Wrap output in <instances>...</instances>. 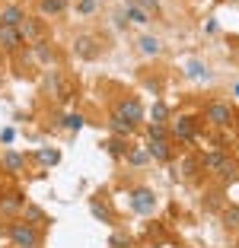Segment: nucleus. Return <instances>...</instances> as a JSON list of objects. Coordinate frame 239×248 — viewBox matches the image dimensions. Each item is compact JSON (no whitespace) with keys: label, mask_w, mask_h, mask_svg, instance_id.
<instances>
[{"label":"nucleus","mask_w":239,"mask_h":248,"mask_svg":"<svg viewBox=\"0 0 239 248\" xmlns=\"http://www.w3.org/2000/svg\"><path fill=\"white\" fill-rule=\"evenodd\" d=\"M226 159H230V156H226V150H210V153H204L198 162H201V169H210V172H217V169L223 166Z\"/></svg>","instance_id":"nucleus-14"},{"label":"nucleus","mask_w":239,"mask_h":248,"mask_svg":"<svg viewBox=\"0 0 239 248\" xmlns=\"http://www.w3.org/2000/svg\"><path fill=\"white\" fill-rule=\"evenodd\" d=\"M38 159H42L45 166H58V162H61V153H58V150H42V153H38Z\"/></svg>","instance_id":"nucleus-30"},{"label":"nucleus","mask_w":239,"mask_h":248,"mask_svg":"<svg viewBox=\"0 0 239 248\" xmlns=\"http://www.w3.org/2000/svg\"><path fill=\"white\" fill-rule=\"evenodd\" d=\"M22 35H19V29H13V26H0V48L7 54H16L22 48Z\"/></svg>","instance_id":"nucleus-8"},{"label":"nucleus","mask_w":239,"mask_h":248,"mask_svg":"<svg viewBox=\"0 0 239 248\" xmlns=\"http://www.w3.org/2000/svg\"><path fill=\"white\" fill-rule=\"evenodd\" d=\"M233 95H236V99H239V83H236V86H233Z\"/></svg>","instance_id":"nucleus-36"},{"label":"nucleus","mask_w":239,"mask_h":248,"mask_svg":"<svg viewBox=\"0 0 239 248\" xmlns=\"http://www.w3.org/2000/svg\"><path fill=\"white\" fill-rule=\"evenodd\" d=\"M204 73H207V67L201 61H188V77H204Z\"/></svg>","instance_id":"nucleus-33"},{"label":"nucleus","mask_w":239,"mask_h":248,"mask_svg":"<svg viewBox=\"0 0 239 248\" xmlns=\"http://www.w3.org/2000/svg\"><path fill=\"white\" fill-rule=\"evenodd\" d=\"M0 140H3V143H10V140H13V127H7V131L0 134Z\"/></svg>","instance_id":"nucleus-35"},{"label":"nucleus","mask_w":239,"mask_h":248,"mask_svg":"<svg viewBox=\"0 0 239 248\" xmlns=\"http://www.w3.org/2000/svg\"><path fill=\"white\" fill-rule=\"evenodd\" d=\"M89 210H93V217H96V219H102V223H109V226L115 223V217H112V210H109V207H102V204H93Z\"/></svg>","instance_id":"nucleus-25"},{"label":"nucleus","mask_w":239,"mask_h":248,"mask_svg":"<svg viewBox=\"0 0 239 248\" xmlns=\"http://www.w3.org/2000/svg\"><path fill=\"white\" fill-rule=\"evenodd\" d=\"M7 239L13 242L16 248H32V245H38V226H32V223H26V219H13L7 226Z\"/></svg>","instance_id":"nucleus-2"},{"label":"nucleus","mask_w":239,"mask_h":248,"mask_svg":"<svg viewBox=\"0 0 239 248\" xmlns=\"http://www.w3.org/2000/svg\"><path fill=\"white\" fill-rule=\"evenodd\" d=\"M166 118H169V108L163 102H156V105H153V124H163Z\"/></svg>","instance_id":"nucleus-32"},{"label":"nucleus","mask_w":239,"mask_h":248,"mask_svg":"<svg viewBox=\"0 0 239 248\" xmlns=\"http://www.w3.org/2000/svg\"><path fill=\"white\" fill-rule=\"evenodd\" d=\"M204 121H207L210 127H217V131H226V127L236 121V111H233L230 102L214 99V102H207V108H204Z\"/></svg>","instance_id":"nucleus-1"},{"label":"nucleus","mask_w":239,"mask_h":248,"mask_svg":"<svg viewBox=\"0 0 239 248\" xmlns=\"http://www.w3.org/2000/svg\"><path fill=\"white\" fill-rule=\"evenodd\" d=\"M3 169H7L10 175H19L22 169H26V156L16 153V150H7V153H3Z\"/></svg>","instance_id":"nucleus-15"},{"label":"nucleus","mask_w":239,"mask_h":248,"mask_svg":"<svg viewBox=\"0 0 239 248\" xmlns=\"http://www.w3.org/2000/svg\"><path fill=\"white\" fill-rule=\"evenodd\" d=\"M26 19V10L19 7V3H7V7L0 10V26H19V22Z\"/></svg>","instance_id":"nucleus-11"},{"label":"nucleus","mask_w":239,"mask_h":248,"mask_svg":"<svg viewBox=\"0 0 239 248\" xmlns=\"http://www.w3.org/2000/svg\"><path fill=\"white\" fill-rule=\"evenodd\" d=\"M22 207H26V197L16 194V191H10V194L0 197V217L16 219V217H22Z\"/></svg>","instance_id":"nucleus-7"},{"label":"nucleus","mask_w":239,"mask_h":248,"mask_svg":"<svg viewBox=\"0 0 239 248\" xmlns=\"http://www.w3.org/2000/svg\"><path fill=\"white\" fill-rule=\"evenodd\" d=\"M172 137H175V140H185V143H188V140H195V137H198V124L191 121V118H179V121L172 124Z\"/></svg>","instance_id":"nucleus-9"},{"label":"nucleus","mask_w":239,"mask_h":248,"mask_svg":"<svg viewBox=\"0 0 239 248\" xmlns=\"http://www.w3.org/2000/svg\"><path fill=\"white\" fill-rule=\"evenodd\" d=\"M144 150L150 153V159H156V162L172 159V143H169V140H150V146H144Z\"/></svg>","instance_id":"nucleus-10"},{"label":"nucleus","mask_w":239,"mask_h":248,"mask_svg":"<svg viewBox=\"0 0 239 248\" xmlns=\"http://www.w3.org/2000/svg\"><path fill=\"white\" fill-rule=\"evenodd\" d=\"M32 248H38V245H32Z\"/></svg>","instance_id":"nucleus-37"},{"label":"nucleus","mask_w":239,"mask_h":248,"mask_svg":"<svg viewBox=\"0 0 239 248\" xmlns=\"http://www.w3.org/2000/svg\"><path fill=\"white\" fill-rule=\"evenodd\" d=\"M73 51H77V58H83V61H96L102 54V42L96 35H77L73 38Z\"/></svg>","instance_id":"nucleus-5"},{"label":"nucleus","mask_w":239,"mask_h":248,"mask_svg":"<svg viewBox=\"0 0 239 248\" xmlns=\"http://www.w3.org/2000/svg\"><path fill=\"white\" fill-rule=\"evenodd\" d=\"M124 16H128L131 22H137V26H144V22H147V10H140L137 3H128V10H124Z\"/></svg>","instance_id":"nucleus-24"},{"label":"nucleus","mask_w":239,"mask_h":248,"mask_svg":"<svg viewBox=\"0 0 239 248\" xmlns=\"http://www.w3.org/2000/svg\"><path fill=\"white\" fill-rule=\"evenodd\" d=\"M32 58L35 61H42V64H51V61H54V45L48 42V38H42V42H35L32 45Z\"/></svg>","instance_id":"nucleus-13"},{"label":"nucleus","mask_w":239,"mask_h":248,"mask_svg":"<svg viewBox=\"0 0 239 248\" xmlns=\"http://www.w3.org/2000/svg\"><path fill=\"white\" fill-rule=\"evenodd\" d=\"M124 159H128V166L140 169V166H147V162H150V153H147L144 146H131L128 153H124Z\"/></svg>","instance_id":"nucleus-17"},{"label":"nucleus","mask_w":239,"mask_h":248,"mask_svg":"<svg viewBox=\"0 0 239 248\" xmlns=\"http://www.w3.org/2000/svg\"><path fill=\"white\" fill-rule=\"evenodd\" d=\"M236 121H239V115H236Z\"/></svg>","instance_id":"nucleus-38"},{"label":"nucleus","mask_w":239,"mask_h":248,"mask_svg":"<svg viewBox=\"0 0 239 248\" xmlns=\"http://www.w3.org/2000/svg\"><path fill=\"white\" fill-rule=\"evenodd\" d=\"M48 86L54 89V93H58L61 99H64V102L70 99V86H67V83L61 80V73H48Z\"/></svg>","instance_id":"nucleus-19"},{"label":"nucleus","mask_w":239,"mask_h":248,"mask_svg":"<svg viewBox=\"0 0 239 248\" xmlns=\"http://www.w3.org/2000/svg\"><path fill=\"white\" fill-rule=\"evenodd\" d=\"M83 124H86V118L80 115V111H73V115H67V118H64V127H67V131H80Z\"/></svg>","instance_id":"nucleus-27"},{"label":"nucleus","mask_w":239,"mask_h":248,"mask_svg":"<svg viewBox=\"0 0 239 248\" xmlns=\"http://www.w3.org/2000/svg\"><path fill=\"white\" fill-rule=\"evenodd\" d=\"M137 45H140V51H144V54H153V58L163 51V48H159V38H153V35H140Z\"/></svg>","instance_id":"nucleus-22"},{"label":"nucleus","mask_w":239,"mask_h":248,"mask_svg":"<svg viewBox=\"0 0 239 248\" xmlns=\"http://www.w3.org/2000/svg\"><path fill=\"white\" fill-rule=\"evenodd\" d=\"M109 153L115 156V159H124V153H128V146H124L121 140H109Z\"/></svg>","instance_id":"nucleus-31"},{"label":"nucleus","mask_w":239,"mask_h":248,"mask_svg":"<svg viewBox=\"0 0 239 248\" xmlns=\"http://www.w3.org/2000/svg\"><path fill=\"white\" fill-rule=\"evenodd\" d=\"M16 29H19L22 42L35 45V42H42V38H45V19H42V16H26Z\"/></svg>","instance_id":"nucleus-4"},{"label":"nucleus","mask_w":239,"mask_h":248,"mask_svg":"<svg viewBox=\"0 0 239 248\" xmlns=\"http://www.w3.org/2000/svg\"><path fill=\"white\" fill-rule=\"evenodd\" d=\"M128 204L134 213H140V217H150L153 210H156V194H153V188H134L128 194Z\"/></svg>","instance_id":"nucleus-3"},{"label":"nucleus","mask_w":239,"mask_h":248,"mask_svg":"<svg viewBox=\"0 0 239 248\" xmlns=\"http://www.w3.org/2000/svg\"><path fill=\"white\" fill-rule=\"evenodd\" d=\"M134 3H137L140 10H153V13L159 10V3H156V0H134Z\"/></svg>","instance_id":"nucleus-34"},{"label":"nucleus","mask_w":239,"mask_h":248,"mask_svg":"<svg viewBox=\"0 0 239 248\" xmlns=\"http://www.w3.org/2000/svg\"><path fill=\"white\" fill-rule=\"evenodd\" d=\"M67 10V0H38V13H42V19L45 16H58V13H64Z\"/></svg>","instance_id":"nucleus-16"},{"label":"nucleus","mask_w":239,"mask_h":248,"mask_svg":"<svg viewBox=\"0 0 239 248\" xmlns=\"http://www.w3.org/2000/svg\"><path fill=\"white\" fill-rule=\"evenodd\" d=\"M198 166H201L198 159H182V162H179V169H172V178H195Z\"/></svg>","instance_id":"nucleus-18"},{"label":"nucleus","mask_w":239,"mask_h":248,"mask_svg":"<svg viewBox=\"0 0 239 248\" xmlns=\"http://www.w3.org/2000/svg\"><path fill=\"white\" fill-rule=\"evenodd\" d=\"M96 10H99V0H80V3H77L80 16H89V13H96Z\"/></svg>","instance_id":"nucleus-29"},{"label":"nucleus","mask_w":239,"mask_h":248,"mask_svg":"<svg viewBox=\"0 0 239 248\" xmlns=\"http://www.w3.org/2000/svg\"><path fill=\"white\" fill-rule=\"evenodd\" d=\"M131 232H124V229H118V232H112V239H109V248H131Z\"/></svg>","instance_id":"nucleus-23"},{"label":"nucleus","mask_w":239,"mask_h":248,"mask_svg":"<svg viewBox=\"0 0 239 248\" xmlns=\"http://www.w3.org/2000/svg\"><path fill=\"white\" fill-rule=\"evenodd\" d=\"M217 175L223 178V182H236V178H239V166H236V162H233V159H226L223 166L217 169Z\"/></svg>","instance_id":"nucleus-21"},{"label":"nucleus","mask_w":239,"mask_h":248,"mask_svg":"<svg viewBox=\"0 0 239 248\" xmlns=\"http://www.w3.org/2000/svg\"><path fill=\"white\" fill-rule=\"evenodd\" d=\"M115 115L124 118L128 124H140L144 121V105H140V99H121L115 105Z\"/></svg>","instance_id":"nucleus-6"},{"label":"nucleus","mask_w":239,"mask_h":248,"mask_svg":"<svg viewBox=\"0 0 239 248\" xmlns=\"http://www.w3.org/2000/svg\"><path fill=\"white\" fill-rule=\"evenodd\" d=\"M223 223H226V229H239V207L223 210Z\"/></svg>","instance_id":"nucleus-28"},{"label":"nucleus","mask_w":239,"mask_h":248,"mask_svg":"<svg viewBox=\"0 0 239 248\" xmlns=\"http://www.w3.org/2000/svg\"><path fill=\"white\" fill-rule=\"evenodd\" d=\"M109 127H112V134H118V137H131V134H134V124H128L124 118H118V115H112Z\"/></svg>","instance_id":"nucleus-20"},{"label":"nucleus","mask_w":239,"mask_h":248,"mask_svg":"<svg viewBox=\"0 0 239 248\" xmlns=\"http://www.w3.org/2000/svg\"><path fill=\"white\" fill-rule=\"evenodd\" d=\"M147 137L150 140H169V131L163 124H147Z\"/></svg>","instance_id":"nucleus-26"},{"label":"nucleus","mask_w":239,"mask_h":248,"mask_svg":"<svg viewBox=\"0 0 239 248\" xmlns=\"http://www.w3.org/2000/svg\"><path fill=\"white\" fill-rule=\"evenodd\" d=\"M22 219H26V223H32V226H48V223H51L48 213H45L38 204H26V207H22Z\"/></svg>","instance_id":"nucleus-12"}]
</instances>
